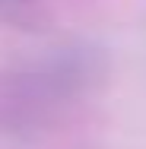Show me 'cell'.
<instances>
[{
  "instance_id": "obj_1",
  "label": "cell",
  "mask_w": 146,
  "mask_h": 149,
  "mask_svg": "<svg viewBox=\"0 0 146 149\" xmlns=\"http://www.w3.org/2000/svg\"><path fill=\"white\" fill-rule=\"evenodd\" d=\"M19 3H29V0H0V10H6V6H19Z\"/></svg>"
}]
</instances>
